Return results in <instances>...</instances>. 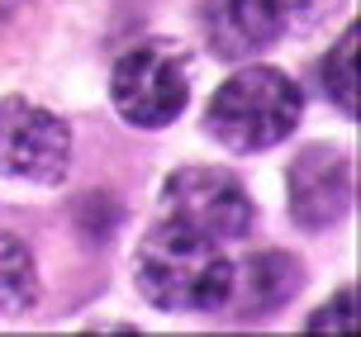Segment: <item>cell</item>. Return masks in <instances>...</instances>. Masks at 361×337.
Here are the masks:
<instances>
[{
  "instance_id": "277c9868",
  "label": "cell",
  "mask_w": 361,
  "mask_h": 337,
  "mask_svg": "<svg viewBox=\"0 0 361 337\" xmlns=\"http://www.w3.org/2000/svg\"><path fill=\"white\" fill-rule=\"evenodd\" d=\"M166 209L171 219L190 223V228L209 233L219 243H238L252 233V200L243 195L228 171H214V166H190V171H176L166 180Z\"/></svg>"
},
{
  "instance_id": "ba28073f",
  "label": "cell",
  "mask_w": 361,
  "mask_h": 337,
  "mask_svg": "<svg viewBox=\"0 0 361 337\" xmlns=\"http://www.w3.org/2000/svg\"><path fill=\"white\" fill-rule=\"evenodd\" d=\"M295 281H300V271H295V262H290L286 252H262L243 271H233L228 300H238V314H262L271 304L290 300Z\"/></svg>"
},
{
  "instance_id": "7a4b0ae2",
  "label": "cell",
  "mask_w": 361,
  "mask_h": 337,
  "mask_svg": "<svg viewBox=\"0 0 361 337\" xmlns=\"http://www.w3.org/2000/svg\"><path fill=\"white\" fill-rule=\"evenodd\" d=\"M300 90L276 67H243L228 76L204 109V128L233 152H262L300 124Z\"/></svg>"
},
{
  "instance_id": "8992f818",
  "label": "cell",
  "mask_w": 361,
  "mask_h": 337,
  "mask_svg": "<svg viewBox=\"0 0 361 337\" xmlns=\"http://www.w3.org/2000/svg\"><path fill=\"white\" fill-rule=\"evenodd\" d=\"M357 200V180H352V161L338 157L333 147H314L295 161L290 171V204H295V219L305 228H324V223H338Z\"/></svg>"
},
{
  "instance_id": "8fae6325",
  "label": "cell",
  "mask_w": 361,
  "mask_h": 337,
  "mask_svg": "<svg viewBox=\"0 0 361 337\" xmlns=\"http://www.w3.org/2000/svg\"><path fill=\"white\" fill-rule=\"evenodd\" d=\"M309 328H314V333H347V328H357V290H343L328 309L314 314Z\"/></svg>"
},
{
  "instance_id": "6da1fadb",
  "label": "cell",
  "mask_w": 361,
  "mask_h": 337,
  "mask_svg": "<svg viewBox=\"0 0 361 337\" xmlns=\"http://www.w3.org/2000/svg\"><path fill=\"white\" fill-rule=\"evenodd\" d=\"M224 243L166 214L138 247V285L157 309H219L233 290Z\"/></svg>"
},
{
  "instance_id": "52a82bcc",
  "label": "cell",
  "mask_w": 361,
  "mask_h": 337,
  "mask_svg": "<svg viewBox=\"0 0 361 337\" xmlns=\"http://www.w3.org/2000/svg\"><path fill=\"white\" fill-rule=\"evenodd\" d=\"M286 29V0H204V38L224 62L271 48Z\"/></svg>"
},
{
  "instance_id": "5b68a950",
  "label": "cell",
  "mask_w": 361,
  "mask_h": 337,
  "mask_svg": "<svg viewBox=\"0 0 361 337\" xmlns=\"http://www.w3.org/2000/svg\"><path fill=\"white\" fill-rule=\"evenodd\" d=\"M72 157L67 124L29 100H5L0 105V176L24 180H62Z\"/></svg>"
},
{
  "instance_id": "9c48e42d",
  "label": "cell",
  "mask_w": 361,
  "mask_h": 337,
  "mask_svg": "<svg viewBox=\"0 0 361 337\" xmlns=\"http://www.w3.org/2000/svg\"><path fill=\"white\" fill-rule=\"evenodd\" d=\"M34 257H29V247L19 243V238H10V233H0V309L5 314H15V309H24V304L34 300Z\"/></svg>"
},
{
  "instance_id": "30bf717a",
  "label": "cell",
  "mask_w": 361,
  "mask_h": 337,
  "mask_svg": "<svg viewBox=\"0 0 361 337\" xmlns=\"http://www.w3.org/2000/svg\"><path fill=\"white\" fill-rule=\"evenodd\" d=\"M324 86H328V95L338 100V109L357 114V24H352V29L333 43V53L324 57Z\"/></svg>"
},
{
  "instance_id": "3957f363",
  "label": "cell",
  "mask_w": 361,
  "mask_h": 337,
  "mask_svg": "<svg viewBox=\"0 0 361 337\" xmlns=\"http://www.w3.org/2000/svg\"><path fill=\"white\" fill-rule=\"evenodd\" d=\"M109 95H114V109L124 114L128 124L162 128L185 109V100H190V76H185V62L171 48L147 43V48H133L128 57H119L114 81H109Z\"/></svg>"
}]
</instances>
